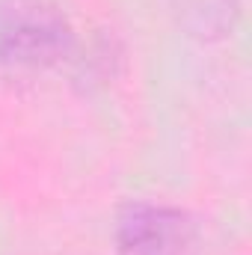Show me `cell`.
I'll list each match as a JSON object with an SVG mask.
<instances>
[{
	"label": "cell",
	"instance_id": "cell-1",
	"mask_svg": "<svg viewBox=\"0 0 252 255\" xmlns=\"http://www.w3.org/2000/svg\"><path fill=\"white\" fill-rule=\"evenodd\" d=\"M74 51V27L54 0H0V68L39 71Z\"/></svg>",
	"mask_w": 252,
	"mask_h": 255
},
{
	"label": "cell",
	"instance_id": "cell-2",
	"mask_svg": "<svg viewBox=\"0 0 252 255\" xmlns=\"http://www.w3.org/2000/svg\"><path fill=\"white\" fill-rule=\"evenodd\" d=\"M196 226L181 208L133 199L116 217L119 255H184Z\"/></svg>",
	"mask_w": 252,
	"mask_h": 255
},
{
	"label": "cell",
	"instance_id": "cell-3",
	"mask_svg": "<svg viewBox=\"0 0 252 255\" xmlns=\"http://www.w3.org/2000/svg\"><path fill=\"white\" fill-rule=\"evenodd\" d=\"M175 24L199 42H220L232 36L241 18V0H169Z\"/></svg>",
	"mask_w": 252,
	"mask_h": 255
}]
</instances>
